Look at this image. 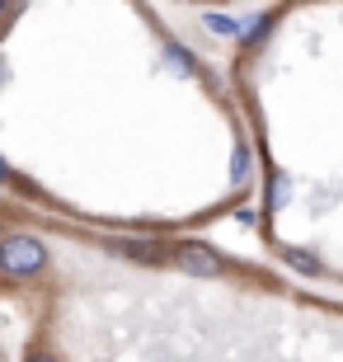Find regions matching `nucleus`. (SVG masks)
<instances>
[{
	"mask_svg": "<svg viewBox=\"0 0 343 362\" xmlns=\"http://www.w3.org/2000/svg\"><path fill=\"white\" fill-rule=\"evenodd\" d=\"M42 269V245L33 235H10L0 245V273H38Z\"/></svg>",
	"mask_w": 343,
	"mask_h": 362,
	"instance_id": "f257e3e1",
	"label": "nucleus"
},
{
	"mask_svg": "<svg viewBox=\"0 0 343 362\" xmlns=\"http://www.w3.org/2000/svg\"><path fill=\"white\" fill-rule=\"evenodd\" d=\"M33 362H52V358H47V353H42V358H33Z\"/></svg>",
	"mask_w": 343,
	"mask_h": 362,
	"instance_id": "20e7f679",
	"label": "nucleus"
},
{
	"mask_svg": "<svg viewBox=\"0 0 343 362\" xmlns=\"http://www.w3.org/2000/svg\"><path fill=\"white\" fill-rule=\"evenodd\" d=\"M268 198H273V207H282V202H287V179H273V188H268Z\"/></svg>",
	"mask_w": 343,
	"mask_h": 362,
	"instance_id": "7ed1b4c3",
	"label": "nucleus"
},
{
	"mask_svg": "<svg viewBox=\"0 0 343 362\" xmlns=\"http://www.w3.org/2000/svg\"><path fill=\"white\" fill-rule=\"evenodd\" d=\"M179 269L202 273V278H216V273H221V259L211 255V250H202V245H179Z\"/></svg>",
	"mask_w": 343,
	"mask_h": 362,
	"instance_id": "f03ea898",
	"label": "nucleus"
},
{
	"mask_svg": "<svg viewBox=\"0 0 343 362\" xmlns=\"http://www.w3.org/2000/svg\"><path fill=\"white\" fill-rule=\"evenodd\" d=\"M0 175H5V165H0Z\"/></svg>",
	"mask_w": 343,
	"mask_h": 362,
	"instance_id": "39448f33",
	"label": "nucleus"
}]
</instances>
